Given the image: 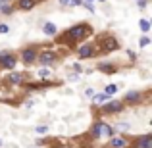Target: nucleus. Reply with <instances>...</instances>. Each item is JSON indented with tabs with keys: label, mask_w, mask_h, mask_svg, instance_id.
<instances>
[{
	"label": "nucleus",
	"mask_w": 152,
	"mask_h": 148,
	"mask_svg": "<svg viewBox=\"0 0 152 148\" xmlns=\"http://www.w3.org/2000/svg\"><path fill=\"white\" fill-rule=\"evenodd\" d=\"M0 33H8V25H0Z\"/></svg>",
	"instance_id": "obj_24"
},
{
	"label": "nucleus",
	"mask_w": 152,
	"mask_h": 148,
	"mask_svg": "<svg viewBox=\"0 0 152 148\" xmlns=\"http://www.w3.org/2000/svg\"><path fill=\"white\" fill-rule=\"evenodd\" d=\"M148 42H150V39H148V37H142V39H141V46H146Z\"/></svg>",
	"instance_id": "obj_20"
},
{
	"label": "nucleus",
	"mask_w": 152,
	"mask_h": 148,
	"mask_svg": "<svg viewBox=\"0 0 152 148\" xmlns=\"http://www.w3.org/2000/svg\"><path fill=\"white\" fill-rule=\"evenodd\" d=\"M108 100H110V96H106V94L102 93V94H96V96L93 98V102H94V104H98V106H102V104H106Z\"/></svg>",
	"instance_id": "obj_12"
},
{
	"label": "nucleus",
	"mask_w": 152,
	"mask_h": 148,
	"mask_svg": "<svg viewBox=\"0 0 152 148\" xmlns=\"http://www.w3.org/2000/svg\"><path fill=\"white\" fill-rule=\"evenodd\" d=\"M46 131H48V129H46V125H45V127H42V125H39V127H37V133H39V135H45Z\"/></svg>",
	"instance_id": "obj_19"
},
{
	"label": "nucleus",
	"mask_w": 152,
	"mask_h": 148,
	"mask_svg": "<svg viewBox=\"0 0 152 148\" xmlns=\"http://www.w3.org/2000/svg\"><path fill=\"white\" fill-rule=\"evenodd\" d=\"M125 100H127L129 104H135V102H139V100H141V93H137V90H131V93L125 96Z\"/></svg>",
	"instance_id": "obj_10"
},
{
	"label": "nucleus",
	"mask_w": 152,
	"mask_h": 148,
	"mask_svg": "<svg viewBox=\"0 0 152 148\" xmlns=\"http://www.w3.org/2000/svg\"><path fill=\"white\" fill-rule=\"evenodd\" d=\"M91 2H93V0H87V4H91Z\"/></svg>",
	"instance_id": "obj_26"
},
{
	"label": "nucleus",
	"mask_w": 152,
	"mask_h": 148,
	"mask_svg": "<svg viewBox=\"0 0 152 148\" xmlns=\"http://www.w3.org/2000/svg\"><path fill=\"white\" fill-rule=\"evenodd\" d=\"M35 6V0H19V8L21 10H31Z\"/></svg>",
	"instance_id": "obj_13"
},
{
	"label": "nucleus",
	"mask_w": 152,
	"mask_h": 148,
	"mask_svg": "<svg viewBox=\"0 0 152 148\" xmlns=\"http://www.w3.org/2000/svg\"><path fill=\"white\" fill-rule=\"evenodd\" d=\"M91 56H94V48L91 44H85V46H81L79 48V58H91Z\"/></svg>",
	"instance_id": "obj_8"
},
{
	"label": "nucleus",
	"mask_w": 152,
	"mask_h": 148,
	"mask_svg": "<svg viewBox=\"0 0 152 148\" xmlns=\"http://www.w3.org/2000/svg\"><path fill=\"white\" fill-rule=\"evenodd\" d=\"M89 33H93V29H91L89 25H85V23H81V25L71 27V29L66 33V39H71V41H81V39H85Z\"/></svg>",
	"instance_id": "obj_1"
},
{
	"label": "nucleus",
	"mask_w": 152,
	"mask_h": 148,
	"mask_svg": "<svg viewBox=\"0 0 152 148\" xmlns=\"http://www.w3.org/2000/svg\"><path fill=\"white\" fill-rule=\"evenodd\" d=\"M115 131L112 129L110 125H106V123H96V125L93 127V135L94 137H112Z\"/></svg>",
	"instance_id": "obj_2"
},
{
	"label": "nucleus",
	"mask_w": 152,
	"mask_h": 148,
	"mask_svg": "<svg viewBox=\"0 0 152 148\" xmlns=\"http://www.w3.org/2000/svg\"><path fill=\"white\" fill-rule=\"evenodd\" d=\"M21 81H23V77H21L19 73H12V75H10V83H14V85H19Z\"/></svg>",
	"instance_id": "obj_16"
},
{
	"label": "nucleus",
	"mask_w": 152,
	"mask_h": 148,
	"mask_svg": "<svg viewBox=\"0 0 152 148\" xmlns=\"http://www.w3.org/2000/svg\"><path fill=\"white\" fill-rule=\"evenodd\" d=\"M37 58L41 60L42 66H48V63H54V62H56V54H54V52H50V50H46V52H42V54H39Z\"/></svg>",
	"instance_id": "obj_5"
},
{
	"label": "nucleus",
	"mask_w": 152,
	"mask_h": 148,
	"mask_svg": "<svg viewBox=\"0 0 152 148\" xmlns=\"http://www.w3.org/2000/svg\"><path fill=\"white\" fill-rule=\"evenodd\" d=\"M110 146L112 148H123V146H125V139H121V137L112 139V141H110Z\"/></svg>",
	"instance_id": "obj_11"
},
{
	"label": "nucleus",
	"mask_w": 152,
	"mask_h": 148,
	"mask_svg": "<svg viewBox=\"0 0 152 148\" xmlns=\"http://www.w3.org/2000/svg\"><path fill=\"white\" fill-rule=\"evenodd\" d=\"M141 29H142V31H145V33H146V31H148V29H150V23H148V21H146V19H142V21H141Z\"/></svg>",
	"instance_id": "obj_18"
},
{
	"label": "nucleus",
	"mask_w": 152,
	"mask_h": 148,
	"mask_svg": "<svg viewBox=\"0 0 152 148\" xmlns=\"http://www.w3.org/2000/svg\"><path fill=\"white\" fill-rule=\"evenodd\" d=\"M0 2H4V0H0Z\"/></svg>",
	"instance_id": "obj_27"
},
{
	"label": "nucleus",
	"mask_w": 152,
	"mask_h": 148,
	"mask_svg": "<svg viewBox=\"0 0 152 148\" xmlns=\"http://www.w3.org/2000/svg\"><path fill=\"white\" fill-rule=\"evenodd\" d=\"M2 14H12V8L10 6H2Z\"/></svg>",
	"instance_id": "obj_22"
},
{
	"label": "nucleus",
	"mask_w": 152,
	"mask_h": 148,
	"mask_svg": "<svg viewBox=\"0 0 152 148\" xmlns=\"http://www.w3.org/2000/svg\"><path fill=\"white\" fill-rule=\"evenodd\" d=\"M102 48H104V50H106V52H108V50H115V48H118V42H115V39H112V37H108V39H106V41H104V42H102Z\"/></svg>",
	"instance_id": "obj_9"
},
{
	"label": "nucleus",
	"mask_w": 152,
	"mask_h": 148,
	"mask_svg": "<svg viewBox=\"0 0 152 148\" xmlns=\"http://www.w3.org/2000/svg\"><path fill=\"white\" fill-rule=\"evenodd\" d=\"M123 110V104L118 102V100H112V102H106L104 104V112L106 114H118V112Z\"/></svg>",
	"instance_id": "obj_4"
},
{
	"label": "nucleus",
	"mask_w": 152,
	"mask_h": 148,
	"mask_svg": "<svg viewBox=\"0 0 152 148\" xmlns=\"http://www.w3.org/2000/svg\"><path fill=\"white\" fill-rule=\"evenodd\" d=\"M137 148H152V135H142L137 139Z\"/></svg>",
	"instance_id": "obj_7"
},
{
	"label": "nucleus",
	"mask_w": 152,
	"mask_h": 148,
	"mask_svg": "<svg viewBox=\"0 0 152 148\" xmlns=\"http://www.w3.org/2000/svg\"><path fill=\"white\" fill-rule=\"evenodd\" d=\"M48 73H50L48 69H41V71H39V75H41V77H48Z\"/></svg>",
	"instance_id": "obj_21"
},
{
	"label": "nucleus",
	"mask_w": 152,
	"mask_h": 148,
	"mask_svg": "<svg viewBox=\"0 0 152 148\" xmlns=\"http://www.w3.org/2000/svg\"><path fill=\"white\" fill-rule=\"evenodd\" d=\"M21 58H23L25 63H33L35 60H37V50H35V48H25L21 52Z\"/></svg>",
	"instance_id": "obj_6"
},
{
	"label": "nucleus",
	"mask_w": 152,
	"mask_h": 148,
	"mask_svg": "<svg viewBox=\"0 0 152 148\" xmlns=\"http://www.w3.org/2000/svg\"><path fill=\"white\" fill-rule=\"evenodd\" d=\"M60 4H64V6H67V4H71V0H60Z\"/></svg>",
	"instance_id": "obj_25"
},
{
	"label": "nucleus",
	"mask_w": 152,
	"mask_h": 148,
	"mask_svg": "<svg viewBox=\"0 0 152 148\" xmlns=\"http://www.w3.org/2000/svg\"><path fill=\"white\" fill-rule=\"evenodd\" d=\"M45 33L46 35H56V25L54 23H45Z\"/></svg>",
	"instance_id": "obj_15"
},
{
	"label": "nucleus",
	"mask_w": 152,
	"mask_h": 148,
	"mask_svg": "<svg viewBox=\"0 0 152 148\" xmlns=\"http://www.w3.org/2000/svg\"><path fill=\"white\" fill-rule=\"evenodd\" d=\"M0 67H4V69H14L15 67L14 54H0Z\"/></svg>",
	"instance_id": "obj_3"
},
{
	"label": "nucleus",
	"mask_w": 152,
	"mask_h": 148,
	"mask_svg": "<svg viewBox=\"0 0 152 148\" xmlns=\"http://www.w3.org/2000/svg\"><path fill=\"white\" fill-rule=\"evenodd\" d=\"M115 90H118V87H115V85H108L106 90H104V94H106V96H112V94H115Z\"/></svg>",
	"instance_id": "obj_17"
},
{
	"label": "nucleus",
	"mask_w": 152,
	"mask_h": 148,
	"mask_svg": "<svg viewBox=\"0 0 152 148\" xmlns=\"http://www.w3.org/2000/svg\"><path fill=\"white\" fill-rule=\"evenodd\" d=\"M100 2H104V0H100Z\"/></svg>",
	"instance_id": "obj_28"
},
{
	"label": "nucleus",
	"mask_w": 152,
	"mask_h": 148,
	"mask_svg": "<svg viewBox=\"0 0 152 148\" xmlns=\"http://www.w3.org/2000/svg\"><path fill=\"white\" fill-rule=\"evenodd\" d=\"M85 94H87V96H94V90H93V89H87Z\"/></svg>",
	"instance_id": "obj_23"
},
{
	"label": "nucleus",
	"mask_w": 152,
	"mask_h": 148,
	"mask_svg": "<svg viewBox=\"0 0 152 148\" xmlns=\"http://www.w3.org/2000/svg\"><path fill=\"white\" fill-rule=\"evenodd\" d=\"M98 69L104 71V73H114V71H115L112 63H102V66H98Z\"/></svg>",
	"instance_id": "obj_14"
}]
</instances>
